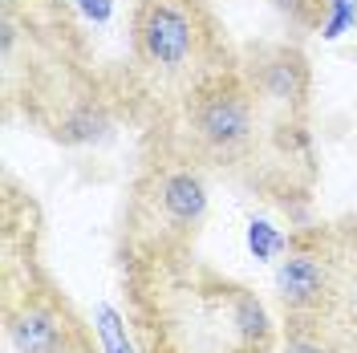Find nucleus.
Returning a JSON list of instances; mask_svg holds the SVG:
<instances>
[{
    "instance_id": "nucleus-1",
    "label": "nucleus",
    "mask_w": 357,
    "mask_h": 353,
    "mask_svg": "<svg viewBox=\"0 0 357 353\" xmlns=\"http://www.w3.org/2000/svg\"><path fill=\"white\" fill-rule=\"evenodd\" d=\"M138 353H280V313L195 252L118 256Z\"/></svg>"
},
{
    "instance_id": "nucleus-2",
    "label": "nucleus",
    "mask_w": 357,
    "mask_h": 353,
    "mask_svg": "<svg viewBox=\"0 0 357 353\" xmlns=\"http://www.w3.org/2000/svg\"><path fill=\"white\" fill-rule=\"evenodd\" d=\"M240 66L207 0H134L130 8V89L138 106L162 118L203 82Z\"/></svg>"
},
{
    "instance_id": "nucleus-3",
    "label": "nucleus",
    "mask_w": 357,
    "mask_h": 353,
    "mask_svg": "<svg viewBox=\"0 0 357 353\" xmlns=\"http://www.w3.org/2000/svg\"><path fill=\"white\" fill-rule=\"evenodd\" d=\"M167 130L158 126V138L167 147H175L191 163H199L203 171H227V175H244L252 183L256 163L264 155L268 142V118L264 102L256 98V89L248 86L244 69H223L199 89H191L171 114H162Z\"/></svg>"
},
{
    "instance_id": "nucleus-4",
    "label": "nucleus",
    "mask_w": 357,
    "mask_h": 353,
    "mask_svg": "<svg viewBox=\"0 0 357 353\" xmlns=\"http://www.w3.org/2000/svg\"><path fill=\"white\" fill-rule=\"evenodd\" d=\"M207 216H211L207 171L158 138L155 155L142 163V171L130 183L118 227V256L195 252Z\"/></svg>"
},
{
    "instance_id": "nucleus-5",
    "label": "nucleus",
    "mask_w": 357,
    "mask_h": 353,
    "mask_svg": "<svg viewBox=\"0 0 357 353\" xmlns=\"http://www.w3.org/2000/svg\"><path fill=\"white\" fill-rule=\"evenodd\" d=\"M0 329L8 353H98L93 329L41 260L0 268Z\"/></svg>"
},
{
    "instance_id": "nucleus-6",
    "label": "nucleus",
    "mask_w": 357,
    "mask_h": 353,
    "mask_svg": "<svg viewBox=\"0 0 357 353\" xmlns=\"http://www.w3.org/2000/svg\"><path fill=\"white\" fill-rule=\"evenodd\" d=\"M337 296V248L333 227L312 223L296 227L272 268V305L276 313L296 317H329Z\"/></svg>"
},
{
    "instance_id": "nucleus-7",
    "label": "nucleus",
    "mask_w": 357,
    "mask_h": 353,
    "mask_svg": "<svg viewBox=\"0 0 357 353\" xmlns=\"http://www.w3.org/2000/svg\"><path fill=\"white\" fill-rule=\"evenodd\" d=\"M248 86L264 102L272 122L284 118H309L312 106V66L305 49L292 41H260L240 53Z\"/></svg>"
},
{
    "instance_id": "nucleus-8",
    "label": "nucleus",
    "mask_w": 357,
    "mask_h": 353,
    "mask_svg": "<svg viewBox=\"0 0 357 353\" xmlns=\"http://www.w3.org/2000/svg\"><path fill=\"white\" fill-rule=\"evenodd\" d=\"M122 98H130L138 106L134 89L118 93L89 77H77V82H66V89L49 102L41 122L49 126L53 142H61L69 151H89V147H102L114 138L118 122H122Z\"/></svg>"
},
{
    "instance_id": "nucleus-9",
    "label": "nucleus",
    "mask_w": 357,
    "mask_h": 353,
    "mask_svg": "<svg viewBox=\"0 0 357 353\" xmlns=\"http://www.w3.org/2000/svg\"><path fill=\"white\" fill-rule=\"evenodd\" d=\"M333 227V248H337V296L329 321L345 337L349 353H357V216L329 223Z\"/></svg>"
},
{
    "instance_id": "nucleus-10",
    "label": "nucleus",
    "mask_w": 357,
    "mask_h": 353,
    "mask_svg": "<svg viewBox=\"0 0 357 353\" xmlns=\"http://www.w3.org/2000/svg\"><path fill=\"white\" fill-rule=\"evenodd\" d=\"M280 353H349L329 317H280Z\"/></svg>"
},
{
    "instance_id": "nucleus-11",
    "label": "nucleus",
    "mask_w": 357,
    "mask_h": 353,
    "mask_svg": "<svg viewBox=\"0 0 357 353\" xmlns=\"http://www.w3.org/2000/svg\"><path fill=\"white\" fill-rule=\"evenodd\" d=\"M276 13L301 29V33H312V29H325V17H329V0H272Z\"/></svg>"
},
{
    "instance_id": "nucleus-12",
    "label": "nucleus",
    "mask_w": 357,
    "mask_h": 353,
    "mask_svg": "<svg viewBox=\"0 0 357 353\" xmlns=\"http://www.w3.org/2000/svg\"><path fill=\"white\" fill-rule=\"evenodd\" d=\"M29 4H61V0H29Z\"/></svg>"
}]
</instances>
